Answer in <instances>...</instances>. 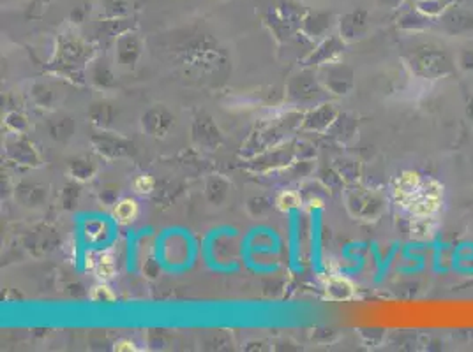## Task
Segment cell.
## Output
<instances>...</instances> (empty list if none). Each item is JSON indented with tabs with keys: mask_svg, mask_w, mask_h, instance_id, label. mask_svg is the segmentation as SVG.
Here are the masks:
<instances>
[{
	"mask_svg": "<svg viewBox=\"0 0 473 352\" xmlns=\"http://www.w3.org/2000/svg\"><path fill=\"white\" fill-rule=\"evenodd\" d=\"M443 199H445L443 185L433 176H424L417 192L406 201L403 210L412 218L436 217L443 208Z\"/></svg>",
	"mask_w": 473,
	"mask_h": 352,
	"instance_id": "1",
	"label": "cell"
},
{
	"mask_svg": "<svg viewBox=\"0 0 473 352\" xmlns=\"http://www.w3.org/2000/svg\"><path fill=\"white\" fill-rule=\"evenodd\" d=\"M422 180H424V176L418 174L417 171H403L398 178L394 180V185H392L394 203H396L401 210H403V206L406 205V201H408L415 192H417Z\"/></svg>",
	"mask_w": 473,
	"mask_h": 352,
	"instance_id": "2",
	"label": "cell"
},
{
	"mask_svg": "<svg viewBox=\"0 0 473 352\" xmlns=\"http://www.w3.org/2000/svg\"><path fill=\"white\" fill-rule=\"evenodd\" d=\"M87 268L92 269L101 282H106L115 275V259L110 250L99 253H87Z\"/></svg>",
	"mask_w": 473,
	"mask_h": 352,
	"instance_id": "3",
	"label": "cell"
},
{
	"mask_svg": "<svg viewBox=\"0 0 473 352\" xmlns=\"http://www.w3.org/2000/svg\"><path fill=\"white\" fill-rule=\"evenodd\" d=\"M138 203L131 198H124L113 208V217L119 224H131L138 217Z\"/></svg>",
	"mask_w": 473,
	"mask_h": 352,
	"instance_id": "4",
	"label": "cell"
},
{
	"mask_svg": "<svg viewBox=\"0 0 473 352\" xmlns=\"http://www.w3.org/2000/svg\"><path fill=\"white\" fill-rule=\"evenodd\" d=\"M438 229L436 217H418L412 218V234L421 240H429Z\"/></svg>",
	"mask_w": 473,
	"mask_h": 352,
	"instance_id": "5",
	"label": "cell"
},
{
	"mask_svg": "<svg viewBox=\"0 0 473 352\" xmlns=\"http://www.w3.org/2000/svg\"><path fill=\"white\" fill-rule=\"evenodd\" d=\"M454 0H417L415 6H417V11L422 12L427 18H434V16H440L445 9L452 8Z\"/></svg>",
	"mask_w": 473,
	"mask_h": 352,
	"instance_id": "6",
	"label": "cell"
},
{
	"mask_svg": "<svg viewBox=\"0 0 473 352\" xmlns=\"http://www.w3.org/2000/svg\"><path fill=\"white\" fill-rule=\"evenodd\" d=\"M276 205H278V208L281 211H291L302 205V199H300L298 192H295V190H284V192H281L276 198Z\"/></svg>",
	"mask_w": 473,
	"mask_h": 352,
	"instance_id": "7",
	"label": "cell"
},
{
	"mask_svg": "<svg viewBox=\"0 0 473 352\" xmlns=\"http://www.w3.org/2000/svg\"><path fill=\"white\" fill-rule=\"evenodd\" d=\"M341 289L350 291L351 293L350 282L345 280V278H330L329 284H327V294H329V298H334V300H345V298H348L345 293H341Z\"/></svg>",
	"mask_w": 473,
	"mask_h": 352,
	"instance_id": "8",
	"label": "cell"
},
{
	"mask_svg": "<svg viewBox=\"0 0 473 352\" xmlns=\"http://www.w3.org/2000/svg\"><path fill=\"white\" fill-rule=\"evenodd\" d=\"M90 300L97 301V303H106V301L115 300V294H113V291L103 282V284H97L92 287Z\"/></svg>",
	"mask_w": 473,
	"mask_h": 352,
	"instance_id": "9",
	"label": "cell"
},
{
	"mask_svg": "<svg viewBox=\"0 0 473 352\" xmlns=\"http://www.w3.org/2000/svg\"><path fill=\"white\" fill-rule=\"evenodd\" d=\"M154 178L148 176V174H142V176H138V178L133 182V189H135L138 194H151L152 190H154Z\"/></svg>",
	"mask_w": 473,
	"mask_h": 352,
	"instance_id": "10",
	"label": "cell"
},
{
	"mask_svg": "<svg viewBox=\"0 0 473 352\" xmlns=\"http://www.w3.org/2000/svg\"><path fill=\"white\" fill-rule=\"evenodd\" d=\"M115 351L119 352H131V351H136L135 344H133L131 340H119L115 344Z\"/></svg>",
	"mask_w": 473,
	"mask_h": 352,
	"instance_id": "11",
	"label": "cell"
}]
</instances>
